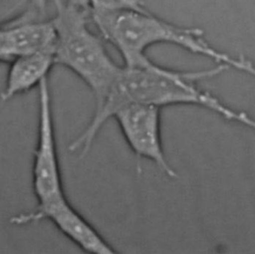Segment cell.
<instances>
[{
    "mask_svg": "<svg viewBox=\"0 0 255 254\" xmlns=\"http://www.w3.org/2000/svg\"><path fill=\"white\" fill-rule=\"evenodd\" d=\"M229 68L222 64L199 71H177L150 62L140 67L123 66L101 103L95 105L94 114L84 130L68 146L71 152L85 156L103 126L122 107L145 104L158 108L192 105L205 108L220 117L227 105L207 91L198 88L201 80L215 77Z\"/></svg>",
    "mask_w": 255,
    "mask_h": 254,
    "instance_id": "cell-1",
    "label": "cell"
},
{
    "mask_svg": "<svg viewBox=\"0 0 255 254\" xmlns=\"http://www.w3.org/2000/svg\"><path fill=\"white\" fill-rule=\"evenodd\" d=\"M91 20L103 39L120 53L125 67L149 64L152 61L146 51L154 45L168 44L229 68L231 55L209 44L201 29L171 23L149 10L91 12Z\"/></svg>",
    "mask_w": 255,
    "mask_h": 254,
    "instance_id": "cell-2",
    "label": "cell"
},
{
    "mask_svg": "<svg viewBox=\"0 0 255 254\" xmlns=\"http://www.w3.org/2000/svg\"><path fill=\"white\" fill-rule=\"evenodd\" d=\"M50 1L55 8L50 19L54 29L55 62L77 75L90 88L98 105L122 67L110 56L103 37L90 28L88 0Z\"/></svg>",
    "mask_w": 255,
    "mask_h": 254,
    "instance_id": "cell-3",
    "label": "cell"
},
{
    "mask_svg": "<svg viewBox=\"0 0 255 254\" xmlns=\"http://www.w3.org/2000/svg\"><path fill=\"white\" fill-rule=\"evenodd\" d=\"M39 87V117L36 146L33 151L32 188L37 203L65 195L60 170L52 100L48 78Z\"/></svg>",
    "mask_w": 255,
    "mask_h": 254,
    "instance_id": "cell-4",
    "label": "cell"
},
{
    "mask_svg": "<svg viewBox=\"0 0 255 254\" xmlns=\"http://www.w3.org/2000/svg\"><path fill=\"white\" fill-rule=\"evenodd\" d=\"M113 119L135 157L152 161L169 178L177 173L169 164L160 134V108L145 104H128L119 109Z\"/></svg>",
    "mask_w": 255,
    "mask_h": 254,
    "instance_id": "cell-5",
    "label": "cell"
},
{
    "mask_svg": "<svg viewBox=\"0 0 255 254\" xmlns=\"http://www.w3.org/2000/svg\"><path fill=\"white\" fill-rule=\"evenodd\" d=\"M45 219L50 220L60 232L87 253H117L100 232L73 207L66 194L43 203H37L33 211L14 215L9 221L13 225L20 226Z\"/></svg>",
    "mask_w": 255,
    "mask_h": 254,
    "instance_id": "cell-6",
    "label": "cell"
},
{
    "mask_svg": "<svg viewBox=\"0 0 255 254\" xmlns=\"http://www.w3.org/2000/svg\"><path fill=\"white\" fill-rule=\"evenodd\" d=\"M44 15L29 5L17 16L4 20L0 28V62L9 64L22 55L54 48V29Z\"/></svg>",
    "mask_w": 255,
    "mask_h": 254,
    "instance_id": "cell-7",
    "label": "cell"
},
{
    "mask_svg": "<svg viewBox=\"0 0 255 254\" xmlns=\"http://www.w3.org/2000/svg\"><path fill=\"white\" fill-rule=\"evenodd\" d=\"M54 65H56L54 48L39 50L16 58L9 63L0 99L8 101L39 86L44 79L48 78Z\"/></svg>",
    "mask_w": 255,
    "mask_h": 254,
    "instance_id": "cell-8",
    "label": "cell"
},
{
    "mask_svg": "<svg viewBox=\"0 0 255 254\" xmlns=\"http://www.w3.org/2000/svg\"><path fill=\"white\" fill-rule=\"evenodd\" d=\"M91 12H118V11H146L143 0H88Z\"/></svg>",
    "mask_w": 255,
    "mask_h": 254,
    "instance_id": "cell-9",
    "label": "cell"
},
{
    "mask_svg": "<svg viewBox=\"0 0 255 254\" xmlns=\"http://www.w3.org/2000/svg\"><path fill=\"white\" fill-rule=\"evenodd\" d=\"M232 122H236L238 124H241L245 127H248L255 130V119L249 116L247 113L242 112V111H233L232 117H231Z\"/></svg>",
    "mask_w": 255,
    "mask_h": 254,
    "instance_id": "cell-10",
    "label": "cell"
},
{
    "mask_svg": "<svg viewBox=\"0 0 255 254\" xmlns=\"http://www.w3.org/2000/svg\"><path fill=\"white\" fill-rule=\"evenodd\" d=\"M1 1H2V0H0V2H1ZM3 24H4V20H3V21H0V28L2 27V25H3Z\"/></svg>",
    "mask_w": 255,
    "mask_h": 254,
    "instance_id": "cell-11",
    "label": "cell"
}]
</instances>
